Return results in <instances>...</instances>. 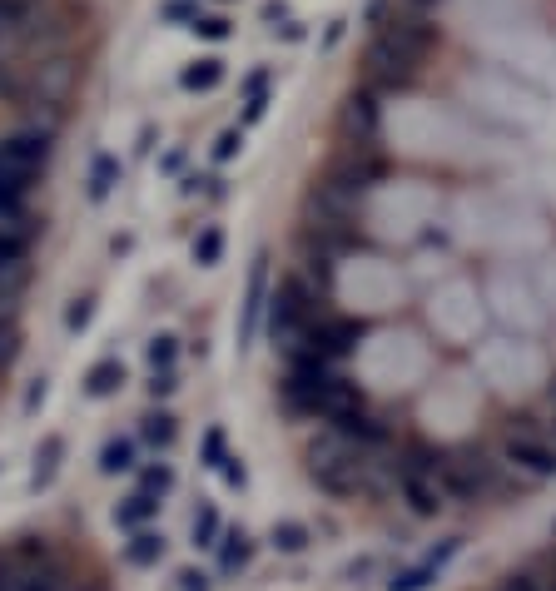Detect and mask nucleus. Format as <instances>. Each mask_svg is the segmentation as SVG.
<instances>
[{
  "label": "nucleus",
  "instance_id": "f257e3e1",
  "mask_svg": "<svg viewBox=\"0 0 556 591\" xmlns=\"http://www.w3.org/2000/svg\"><path fill=\"white\" fill-rule=\"evenodd\" d=\"M283 408H288V413H303V418H328V423H338L343 413L363 408V393H358L348 378H333L323 358L298 353V358L288 363V378H283Z\"/></svg>",
  "mask_w": 556,
  "mask_h": 591
},
{
  "label": "nucleus",
  "instance_id": "f03ea898",
  "mask_svg": "<svg viewBox=\"0 0 556 591\" xmlns=\"http://www.w3.org/2000/svg\"><path fill=\"white\" fill-rule=\"evenodd\" d=\"M427 45H432V30H427L422 20H393V25L373 40V50H368V75H373L378 85H388V90L413 85Z\"/></svg>",
  "mask_w": 556,
  "mask_h": 591
},
{
  "label": "nucleus",
  "instance_id": "7ed1b4c3",
  "mask_svg": "<svg viewBox=\"0 0 556 591\" xmlns=\"http://www.w3.org/2000/svg\"><path fill=\"white\" fill-rule=\"evenodd\" d=\"M442 457V452H437ZM432 452H413L403 467H398V487H403V502L413 507L417 517H437L452 497H447V482H442V467H437Z\"/></svg>",
  "mask_w": 556,
  "mask_h": 591
},
{
  "label": "nucleus",
  "instance_id": "20e7f679",
  "mask_svg": "<svg viewBox=\"0 0 556 591\" xmlns=\"http://www.w3.org/2000/svg\"><path fill=\"white\" fill-rule=\"evenodd\" d=\"M437 467H442L447 497H467V502H472V497L497 492V467H492L482 452H472V447H462V452H442Z\"/></svg>",
  "mask_w": 556,
  "mask_h": 591
},
{
  "label": "nucleus",
  "instance_id": "39448f33",
  "mask_svg": "<svg viewBox=\"0 0 556 591\" xmlns=\"http://www.w3.org/2000/svg\"><path fill=\"white\" fill-rule=\"evenodd\" d=\"M313 318H318V308H313V298H308V289H303L298 279L278 284L274 298H269V328H274V343L293 348L298 333H303Z\"/></svg>",
  "mask_w": 556,
  "mask_h": 591
},
{
  "label": "nucleus",
  "instance_id": "423d86ee",
  "mask_svg": "<svg viewBox=\"0 0 556 591\" xmlns=\"http://www.w3.org/2000/svg\"><path fill=\"white\" fill-rule=\"evenodd\" d=\"M353 343H358V323H343V318H323V313H318V318L298 333V343H293L288 353H293V358L308 353V358H323V363H328V358L353 353Z\"/></svg>",
  "mask_w": 556,
  "mask_h": 591
},
{
  "label": "nucleus",
  "instance_id": "0eeeda50",
  "mask_svg": "<svg viewBox=\"0 0 556 591\" xmlns=\"http://www.w3.org/2000/svg\"><path fill=\"white\" fill-rule=\"evenodd\" d=\"M507 462L527 477H556V443H547L537 428H512L507 433Z\"/></svg>",
  "mask_w": 556,
  "mask_h": 591
},
{
  "label": "nucleus",
  "instance_id": "6e6552de",
  "mask_svg": "<svg viewBox=\"0 0 556 591\" xmlns=\"http://www.w3.org/2000/svg\"><path fill=\"white\" fill-rule=\"evenodd\" d=\"M50 159V135H10L0 140V174H20L35 179Z\"/></svg>",
  "mask_w": 556,
  "mask_h": 591
},
{
  "label": "nucleus",
  "instance_id": "1a4fd4ad",
  "mask_svg": "<svg viewBox=\"0 0 556 591\" xmlns=\"http://www.w3.org/2000/svg\"><path fill=\"white\" fill-rule=\"evenodd\" d=\"M264 303H269V254L254 259L249 269V294H244V323H239V343H254L259 333V318H264Z\"/></svg>",
  "mask_w": 556,
  "mask_h": 591
},
{
  "label": "nucleus",
  "instance_id": "9d476101",
  "mask_svg": "<svg viewBox=\"0 0 556 591\" xmlns=\"http://www.w3.org/2000/svg\"><path fill=\"white\" fill-rule=\"evenodd\" d=\"M457 547H462L457 537H452V542H442V547H437V552H427V557H422L417 567L398 572V577L388 582V591H422V587H432V582H437V572H442V567H447V562L457 557Z\"/></svg>",
  "mask_w": 556,
  "mask_h": 591
},
{
  "label": "nucleus",
  "instance_id": "9b49d317",
  "mask_svg": "<svg viewBox=\"0 0 556 591\" xmlns=\"http://www.w3.org/2000/svg\"><path fill=\"white\" fill-rule=\"evenodd\" d=\"M125 388V363L120 358H105V363H95L90 373H85V393L90 398H110V393H120Z\"/></svg>",
  "mask_w": 556,
  "mask_h": 591
},
{
  "label": "nucleus",
  "instance_id": "f8f14e48",
  "mask_svg": "<svg viewBox=\"0 0 556 591\" xmlns=\"http://www.w3.org/2000/svg\"><path fill=\"white\" fill-rule=\"evenodd\" d=\"M249 557H254L249 532H224V542H219V567H224V572H239V567H249Z\"/></svg>",
  "mask_w": 556,
  "mask_h": 591
},
{
  "label": "nucleus",
  "instance_id": "ddd939ff",
  "mask_svg": "<svg viewBox=\"0 0 556 591\" xmlns=\"http://www.w3.org/2000/svg\"><path fill=\"white\" fill-rule=\"evenodd\" d=\"M219 80H224V60H194V65L179 75L184 90H219Z\"/></svg>",
  "mask_w": 556,
  "mask_h": 591
},
{
  "label": "nucleus",
  "instance_id": "4468645a",
  "mask_svg": "<svg viewBox=\"0 0 556 591\" xmlns=\"http://www.w3.org/2000/svg\"><path fill=\"white\" fill-rule=\"evenodd\" d=\"M60 457H65V438H45V443L35 447V487H45L55 472H60Z\"/></svg>",
  "mask_w": 556,
  "mask_h": 591
},
{
  "label": "nucleus",
  "instance_id": "2eb2a0df",
  "mask_svg": "<svg viewBox=\"0 0 556 591\" xmlns=\"http://www.w3.org/2000/svg\"><path fill=\"white\" fill-rule=\"evenodd\" d=\"M154 512H159V497H154V492H135L130 502L115 507V522H120V527H139V522H149Z\"/></svg>",
  "mask_w": 556,
  "mask_h": 591
},
{
  "label": "nucleus",
  "instance_id": "dca6fc26",
  "mask_svg": "<svg viewBox=\"0 0 556 591\" xmlns=\"http://www.w3.org/2000/svg\"><path fill=\"white\" fill-rule=\"evenodd\" d=\"M164 557V537L159 532H135V542L125 547V562L130 567H154Z\"/></svg>",
  "mask_w": 556,
  "mask_h": 591
},
{
  "label": "nucleus",
  "instance_id": "f3484780",
  "mask_svg": "<svg viewBox=\"0 0 556 591\" xmlns=\"http://www.w3.org/2000/svg\"><path fill=\"white\" fill-rule=\"evenodd\" d=\"M130 467H135V443L130 438H110L105 452H100V472L115 477V472H130Z\"/></svg>",
  "mask_w": 556,
  "mask_h": 591
},
{
  "label": "nucleus",
  "instance_id": "a211bd4d",
  "mask_svg": "<svg viewBox=\"0 0 556 591\" xmlns=\"http://www.w3.org/2000/svg\"><path fill=\"white\" fill-rule=\"evenodd\" d=\"M25 189H30V179H20V174H0V219H20Z\"/></svg>",
  "mask_w": 556,
  "mask_h": 591
},
{
  "label": "nucleus",
  "instance_id": "6ab92c4d",
  "mask_svg": "<svg viewBox=\"0 0 556 591\" xmlns=\"http://www.w3.org/2000/svg\"><path fill=\"white\" fill-rule=\"evenodd\" d=\"M174 438H179V418H174V413H149V418H144V443L169 447Z\"/></svg>",
  "mask_w": 556,
  "mask_h": 591
},
{
  "label": "nucleus",
  "instance_id": "aec40b11",
  "mask_svg": "<svg viewBox=\"0 0 556 591\" xmlns=\"http://www.w3.org/2000/svg\"><path fill=\"white\" fill-rule=\"evenodd\" d=\"M219 254H224V234L209 224V229L194 239V264H199V269H214V264H219Z\"/></svg>",
  "mask_w": 556,
  "mask_h": 591
},
{
  "label": "nucleus",
  "instance_id": "412c9836",
  "mask_svg": "<svg viewBox=\"0 0 556 591\" xmlns=\"http://www.w3.org/2000/svg\"><path fill=\"white\" fill-rule=\"evenodd\" d=\"M25 254H30V239H25V234H15L10 224H0V269H15Z\"/></svg>",
  "mask_w": 556,
  "mask_h": 591
},
{
  "label": "nucleus",
  "instance_id": "4be33fe9",
  "mask_svg": "<svg viewBox=\"0 0 556 591\" xmlns=\"http://www.w3.org/2000/svg\"><path fill=\"white\" fill-rule=\"evenodd\" d=\"M110 189H115V159H110V154H100V159H95V174H90V199L100 204Z\"/></svg>",
  "mask_w": 556,
  "mask_h": 591
},
{
  "label": "nucleus",
  "instance_id": "5701e85b",
  "mask_svg": "<svg viewBox=\"0 0 556 591\" xmlns=\"http://www.w3.org/2000/svg\"><path fill=\"white\" fill-rule=\"evenodd\" d=\"M274 547L278 552H303V547H308V527H303V522H283V527H274Z\"/></svg>",
  "mask_w": 556,
  "mask_h": 591
},
{
  "label": "nucleus",
  "instance_id": "b1692460",
  "mask_svg": "<svg viewBox=\"0 0 556 591\" xmlns=\"http://www.w3.org/2000/svg\"><path fill=\"white\" fill-rule=\"evenodd\" d=\"M264 90H269V75H264V70H259V75H249V110H244V120H249V125H259V120H264V105H269V100H264Z\"/></svg>",
  "mask_w": 556,
  "mask_h": 591
},
{
  "label": "nucleus",
  "instance_id": "393cba45",
  "mask_svg": "<svg viewBox=\"0 0 556 591\" xmlns=\"http://www.w3.org/2000/svg\"><path fill=\"white\" fill-rule=\"evenodd\" d=\"M358 125H363V130L378 125V110H373L368 95H353V100H348V130H358Z\"/></svg>",
  "mask_w": 556,
  "mask_h": 591
},
{
  "label": "nucleus",
  "instance_id": "a878e982",
  "mask_svg": "<svg viewBox=\"0 0 556 591\" xmlns=\"http://www.w3.org/2000/svg\"><path fill=\"white\" fill-rule=\"evenodd\" d=\"M214 537H219V512H214V507H204V512L194 517V547H219Z\"/></svg>",
  "mask_w": 556,
  "mask_h": 591
},
{
  "label": "nucleus",
  "instance_id": "bb28decb",
  "mask_svg": "<svg viewBox=\"0 0 556 591\" xmlns=\"http://www.w3.org/2000/svg\"><path fill=\"white\" fill-rule=\"evenodd\" d=\"M189 30L204 35V40H229V20H224V15H194Z\"/></svg>",
  "mask_w": 556,
  "mask_h": 591
},
{
  "label": "nucleus",
  "instance_id": "cd10ccee",
  "mask_svg": "<svg viewBox=\"0 0 556 591\" xmlns=\"http://www.w3.org/2000/svg\"><path fill=\"white\" fill-rule=\"evenodd\" d=\"M90 313H95V303H90V298H75V303L65 308V328H70V333H75V328H85V323H90Z\"/></svg>",
  "mask_w": 556,
  "mask_h": 591
},
{
  "label": "nucleus",
  "instance_id": "c85d7f7f",
  "mask_svg": "<svg viewBox=\"0 0 556 591\" xmlns=\"http://www.w3.org/2000/svg\"><path fill=\"white\" fill-rule=\"evenodd\" d=\"M502 591H552V582L547 577H532V572H517V577L502 582Z\"/></svg>",
  "mask_w": 556,
  "mask_h": 591
},
{
  "label": "nucleus",
  "instance_id": "c756f323",
  "mask_svg": "<svg viewBox=\"0 0 556 591\" xmlns=\"http://www.w3.org/2000/svg\"><path fill=\"white\" fill-rule=\"evenodd\" d=\"M149 363L154 368H174V338H154L149 343Z\"/></svg>",
  "mask_w": 556,
  "mask_h": 591
},
{
  "label": "nucleus",
  "instance_id": "7c9ffc66",
  "mask_svg": "<svg viewBox=\"0 0 556 591\" xmlns=\"http://www.w3.org/2000/svg\"><path fill=\"white\" fill-rule=\"evenodd\" d=\"M169 487H174L169 467H144V492H169Z\"/></svg>",
  "mask_w": 556,
  "mask_h": 591
},
{
  "label": "nucleus",
  "instance_id": "2f4dec72",
  "mask_svg": "<svg viewBox=\"0 0 556 591\" xmlns=\"http://www.w3.org/2000/svg\"><path fill=\"white\" fill-rule=\"evenodd\" d=\"M25 5H30V0H0V35H5L10 25H20V15H25Z\"/></svg>",
  "mask_w": 556,
  "mask_h": 591
},
{
  "label": "nucleus",
  "instance_id": "473e14b6",
  "mask_svg": "<svg viewBox=\"0 0 556 591\" xmlns=\"http://www.w3.org/2000/svg\"><path fill=\"white\" fill-rule=\"evenodd\" d=\"M204 462H209V467H219V462H224V438H219V433H209V438H204Z\"/></svg>",
  "mask_w": 556,
  "mask_h": 591
},
{
  "label": "nucleus",
  "instance_id": "72a5a7b5",
  "mask_svg": "<svg viewBox=\"0 0 556 591\" xmlns=\"http://www.w3.org/2000/svg\"><path fill=\"white\" fill-rule=\"evenodd\" d=\"M239 145H244V135H239V130H224V135H219V145H214V154H219V159H229Z\"/></svg>",
  "mask_w": 556,
  "mask_h": 591
},
{
  "label": "nucleus",
  "instance_id": "f704fd0d",
  "mask_svg": "<svg viewBox=\"0 0 556 591\" xmlns=\"http://www.w3.org/2000/svg\"><path fill=\"white\" fill-rule=\"evenodd\" d=\"M10 358H15V328H10V323H0V368H5Z\"/></svg>",
  "mask_w": 556,
  "mask_h": 591
},
{
  "label": "nucleus",
  "instance_id": "c9c22d12",
  "mask_svg": "<svg viewBox=\"0 0 556 591\" xmlns=\"http://www.w3.org/2000/svg\"><path fill=\"white\" fill-rule=\"evenodd\" d=\"M179 591H209V577L189 567V572H179Z\"/></svg>",
  "mask_w": 556,
  "mask_h": 591
},
{
  "label": "nucleus",
  "instance_id": "e433bc0d",
  "mask_svg": "<svg viewBox=\"0 0 556 591\" xmlns=\"http://www.w3.org/2000/svg\"><path fill=\"white\" fill-rule=\"evenodd\" d=\"M417 5H437V0H417Z\"/></svg>",
  "mask_w": 556,
  "mask_h": 591
},
{
  "label": "nucleus",
  "instance_id": "4c0bfd02",
  "mask_svg": "<svg viewBox=\"0 0 556 591\" xmlns=\"http://www.w3.org/2000/svg\"><path fill=\"white\" fill-rule=\"evenodd\" d=\"M0 591H5V582H0Z\"/></svg>",
  "mask_w": 556,
  "mask_h": 591
},
{
  "label": "nucleus",
  "instance_id": "58836bf2",
  "mask_svg": "<svg viewBox=\"0 0 556 591\" xmlns=\"http://www.w3.org/2000/svg\"><path fill=\"white\" fill-rule=\"evenodd\" d=\"M552 398H556V388H552Z\"/></svg>",
  "mask_w": 556,
  "mask_h": 591
}]
</instances>
